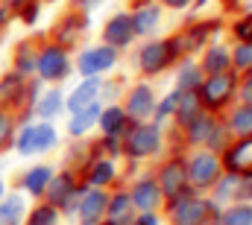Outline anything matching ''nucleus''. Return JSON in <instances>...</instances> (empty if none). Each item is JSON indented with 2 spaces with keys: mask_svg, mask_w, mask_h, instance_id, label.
I'll list each match as a JSON object with an SVG mask.
<instances>
[{
  "mask_svg": "<svg viewBox=\"0 0 252 225\" xmlns=\"http://www.w3.org/2000/svg\"><path fill=\"white\" fill-rule=\"evenodd\" d=\"M100 117V126H103V132L106 135H118L121 129H124V123H126V112L124 109H118V106H112V109H106L103 114H97Z\"/></svg>",
  "mask_w": 252,
  "mask_h": 225,
  "instance_id": "6ab92c4d",
  "label": "nucleus"
},
{
  "mask_svg": "<svg viewBox=\"0 0 252 225\" xmlns=\"http://www.w3.org/2000/svg\"><path fill=\"white\" fill-rule=\"evenodd\" d=\"M232 91H235V79L226 70H220V73H211V79L202 85V100L211 109H217V106H223L232 97Z\"/></svg>",
  "mask_w": 252,
  "mask_h": 225,
  "instance_id": "7ed1b4c3",
  "label": "nucleus"
},
{
  "mask_svg": "<svg viewBox=\"0 0 252 225\" xmlns=\"http://www.w3.org/2000/svg\"><path fill=\"white\" fill-rule=\"evenodd\" d=\"M0 193H3V184H0Z\"/></svg>",
  "mask_w": 252,
  "mask_h": 225,
  "instance_id": "a18cd8bd",
  "label": "nucleus"
},
{
  "mask_svg": "<svg viewBox=\"0 0 252 225\" xmlns=\"http://www.w3.org/2000/svg\"><path fill=\"white\" fill-rule=\"evenodd\" d=\"M232 129H235L238 135H252V106L235 112V117H232Z\"/></svg>",
  "mask_w": 252,
  "mask_h": 225,
  "instance_id": "bb28decb",
  "label": "nucleus"
},
{
  "mask_svg": "<svg viewBox=\"0 0 252 225\" xmlns=\"http://www.w3.org/2000/svg\"><path fill=\"white\" fill-rule=\"evenodd\" d=\"M176 103H179V91H176V94H170V97H167V100H164V103H161V109H158V114H161V117H164V114L176 112Z\"/></svg>",
  "mask_w": 252,
  "mask_h": 225,
  "instance_id": "c9c22d12",
  "label": "nucleus"
},
{
  "mask_svg": "<svg viewBox=\"0 0 252 225\" xmlns=\"http://www.w3.org/2000/svg\"><path fill=\"white\" fill-rule=\"evenodd\" d=\"M18 88H21L18 76H9V79L0 85V100H6V97H15V94H18Z\"/></svg>",
  "mask_w": 252,
  "mask_h": 225,
  "instance_id": "f704fd0d",
  "label": "nucleus"
},
{
  "mask_svg": "<svg viewBox=\"0 0 252 225\" xmlns=\"http://www.w3.org/2000/svg\"><path fill=\"white\" fill-rule=\"evenodd\" d=\"M188 187V172H185V164L182 161H173L161 169V190L167 196H182Z\"/></svg>",
  "mask_w": 252,
  "mask_h": 225,
  "instance_id": "9b49d317",
  "label": "nucleus"
},
{
  "mask_svg": "<svg viewBox=\"0 0 252 225\" xmlns=\"http://www.w3.org/2000/svg\"><path fill=\"white\" fill-rule=\"evenodd\" d=\"M112 175H115V167L109 161H97L91 169V184H106V181H112Z\"/></svg>",
  "mask_w": 252,
  "mask_h": 225,
  "instance_id": "c85d7f7f",
  "label": "nucleus"
},
{
  "mask_svg": "<svg viewBox=\"0 0 252 225\" xmlns=\"http://www.w3.org/2000/svg\"><path fill=\"white\" fill-rule=\"evenodd\" d=\"M241 193H247V196L252 199V178L247 181V184H241Z\"/></svg>",
  "mask_w": 252,
  "mask_h": 225,
  "instance_id": "79ce46f5",
  "label": "nucleus"
},
{
  "mask_svg": "<svg viewBox=\"0 0 252 225\" xmlns=\"http://www.w3.org/2000/svg\"><path fill=\"white\" fill-rule=\"evenodd\" d=\"M217 172H220L217 158H214V155H208V152H199V155L190 161L188 178L196 184V187H205V184H211V181L217 178Z\"/></svg>",
  "mask_w": 252,
  "mask_h": 225,
  "instance_id": "6e6552de",
  "label": "nucleus"
},
{
  "mask_svg": "<svg viewBox=\"0 0 252 225\" xmlns=\"http://www.w3.org/2000/svg\"><path fill=\"white\" fill-rule=\"evenodd\" d=\"M24 211V202L18 196H12L3 208H0V225H18V217Z\"/></svg>",
  "mask_w": 252,
  "mask_h": 225,
  "instance_id": "5701e85b",
  "label": "nucleus"
},
{
  "mask_svg": "<svg viewBox=\"0 0 252 225\" xmlns=\"http://www.w3.org/2000/svg\"><path fill=\"white\" fill-rule=\"evenodd\" d=\"M223 225H252V208L250 205H238V208H232V211L223 217Z\"/></svg>",
  "mask_w": 252,
  "mask_h": 225,
  "instance_id": "a878e982",
  "label": "nucleus"
},
{
  "mask_svg": "<svg viewBox=\"0 0 252 225\" xmlns=\"http://www.w3.org/2000/svg\"><path fill=\"white\" fill-rule=\"evenodd\" d=\"M241 184H244V181L232 172V175H229V178L217 187V199H232V193H235V190H241Z\"/></svg>",
  "mask_w": 252,
  "mask_h": 225,
  "instance_id": "2f4dec72",
  "label": "nucleus"
},
{
  "mask_svg": "<svg viewBox=\"0 0 252 225\" xmlns=\"http://www.w3.org/2000/svg\"><path fill=\"white\" fill-rule=\"evenodd\" d=\"M167 6H173V9H182V6H188L190 0H164Z\"/></svg>",
  "mask_w": 252,
  "mask_h": 225,
  "instance_id": "a19ab883",
  "label": "nucleus"
},
{
  "mask_svg": "<svg viewBox=\"0 0 252 225\" xmlns=\"http://www.w3.org/2000/svg\"><path fill=\"white\" fill-rule=\"evenodd\" d=\"M150 112H153V91H150L147 85H138V88L129 94L126 114L135 117V120H144V117H150Z\"/></svg>",
  "mask_w": 252,
  "mask_h": 225,
  "instance_id": "ddd939ff",
  "label": "nucleus"
},
{
  "mask_svg": "<svg viewBox=\"0 0 252 225\" xmlns=\"http://www.w3.org/2000/svg\"><path fill=\"white\" fill-rule=\"evenodd\" d=\"M97 114H100V106H97V103H91V106H85V109L73 112V120H70V135H85V132L91 129V123L97 120Z\"/></svg>",
  "mask_w": 252,
  "mask_h": 225,
  "instance_id": "a211bd4d",
  "label": "nucleus"
},
{
  "mask_svg": "<svg viewBox=\"0 0 252 225\" xmlns=\"http://www.w3.org/2000/svg\"><path fill=\"white\" fill-rule=\"evenodd\" d=\"M205 67H208L211 73H220V70H226V67H229V53H226L223 47H214V50H208V56H205Z\"/></svg>",
  "mask_w": 252,
  "mask_h": 225,
  "instance_id": "393cba45",
  "label": "nucleus"
},
{
  "mask_svg": "<svg viewBox=\"0 0 252 225\" xmlns=\"http://www.w3.org/2000/svg\"><path fill=\"white\" fill-rule=\"evenodd\" d=\"M173 223L176 225H202L208 217V205L199 202V199H190V196H179V202H173Z\"/></svg>",
  "mask_w": 252,
  "mask_h": 225,
  "instance_id": "f03ea898",
  "label": "nucleus"
},
{
  "mask_svg": "<svg viewBox=\"0 0 252 225\" xmlns=\"http://www.w3.org/2000/svg\"><path fill=\"white\" fill-rule=\"evenodd\" d=\"M97 94H100V82H97V79H88V82H82V85L70 94L67 109H70V112H79V109L91 106V103L97 100Z\"/></svg>",
  "mask_w": 252,
  "mask_h": 225,
  "instance_id": "2eb2a0df",
  "label": "nucleus"
},
{
  "mask_svg": "<svg viewBox=\"0 0 252 225\" xmlns=\"http://www.w3.org/2000/svg\"><path fill=\"white\" fill-rule=\"evenodd\" d=\"M158 199H161V190L156 187V181H141L135 187V193H132V202L138 208H144V211H153L158 205Z\"/></svg>",
  "mask_w": 252,
  "mask_h": 225,
  "instance_id": "dca6fc26",
  "label": "nucleus"
},
{
  "mask_svg": "<svg viewBox=\"0 0 252 225\" xmlns=\"http://www.w3.org/2000/svg\"><path fill=\"white\" fill-rule=\"evenodd\" d=\"M158 18H161V12H158V6H153V3H147V6H141L138 12H135V18H132V27H135V35H150L156 27H158Z\"/></svg>",
  "mask_w": 252,
  "mask_h": 225,
  "instance_id": "4468645a",
  "label": "nucleus"
},
{
  "mask_svg": "<svg viewBox=\"0 0 252 225\" xmlns=\"http://www.w3.org/2000/svg\"><path fill=\"white\" fill-rule=\"evenodd\" d=\"M76 196V187H73V178L70 175H59L53 184H50V199L56 205H67V199Z\"/></svg>",
  "mask_w": 252,
  "mask_h": 225,
  "instance_id": "aec40b11",
  "label": "nucleus"
},
{
  "mask_svg": "<svg viewBox=\"0 0 252 225\" xmlns=\"http://www.w3.org/2000/svg\"><path fill=\"white\" fill-rule=\"evenodd\" d=\"M214 132H217V123H214L211 117H196V120L190 123V138H193V141H208Z\"/></svg>",
  "mask_w": 252,
  "mask_h": 225,
  "instance_id": "4be33fe9",
  "label": "nucleus"
},
{
  "mask_svg": "<svg viewBox=\"0 0 252 225\" xmlns=\"http://www.w3.org/2000/svg\"><path fill=\"white\" fill-rule=\"evenodd\" d=\"M115 61H118L115 47H94V50H85V53L79 56V70H82L85 76H94V73L109 70Z\"/></svg>",
  "mask_w": 252,
  "mask_h": 225,
  "instance_id": "423d86ee",
  "label": "nucleus"
},
{
  "mask_svg": "<svg viewBox=\"0 0 252 225\" xmlns=\"http://www.w3.org/2000/svg\"><path fill=\"white\" fill-rule=\"evenodd\" d=\"M176 114H179V120H182L185 126H190V123L199 117V100H196V91H179Z\"/></svg>",
  "mask_w": 252,
  "mask_h": 225,
  "instance_id": "f3484780",
  "label": "nucleus"
},
{
  "mask_svg": "<svg viewBox=\"0 0 252 225\" xmlns=\"http://www.w3.org/2000/svg\"><path fill=\"white\" fill-rule=\"evenodd\" d=\"M158 141L161 138H158V129L156 126H138L126 138V152L135 155V158H144V155H150V152L158 149Z\"/></svg>",
  "mask_w": 252,
  "mask_h": 225,
  "instance_id": "20e7f679",
  "label": "nucleus"
},
{
  "mask_svg": "<svg viewBox=\"0 0 252 225\" xmlns=\"http://www.w3.org/2000/svg\"><path fill=\"white\" fill-rule=\"evenodd\" d=\"M235 32H238V38H241V41H247V44H252V12L247 15V18H244V21H238Z\"/></svg>",
  "mask_w": 252,
  "mask_h": 225,
  "instance_id": "72a5a7b5",
  "label": "nucleus"
},
{
  "mask_svg": "<svg viewBox=\"0 0 252 225\" xmlns=\"http://www.w3.org/2000/svg\"><path fill=\"white\" fill-rule=\"evenodd\" d=\"M53 143H56V129L47 126V123L27 126L24 135L18 138V149H21L24 155H30V152H44V149H50Z\"/></svg>",
  "mask_w": 252,
  "mask_h": 225,
  "instance_id": "f257e3e1",
  "label": "nucleus"
},
{
  "mask_svg": "<svg viewBox=\"0 0 252 225\" xmlns=\"http://www.w3.org/2000/svg\"><path fill=\"white\" fill-rule=\"evenodd\" d=\"M6 3H12V6H24V0H6Z\"/></svg>",
  "mask_w": 252,
  "mask_h": 225,
  "instance_id": "c03bdc74",
  "label": "nucleus"
},
{
  "mask_svg": "<svg viewBox=\"0 0 252 225\" xmlns=\"http://www.w3.org/2000/svg\"><path fill=\"white\" fill-rule=\"evenodd\" d=\"M62 109V97H59V91H50L44 100H41V106H38V114L41 117H53V114Z\"/></svg>",
  "mask_w": 252,
  "mask_h": 225,
  "instance_id": "cd10ccee",
  "label": "nucleus"
},
{
  "mask_svg": "<svg viewBox=\"0 0 252 225\" xmlns=\"http://www.w3.org/2000/svg\"><path fill=\"white\" fill-rule=\"evenodd\" d=\"M38 70H41L44 79H62L64 73H67V56H64V50L47 47L41 53V58H38Z\"/></svg>",
  "mask_w": 252,
  "mask_h": 225,
  "instance_id": "9d476101",
  "label": "nucleus"
},
{
  "mask_svg": "<svg viewBox=\"0 0 252 225\" xmlns=\"http://www.w3.org/2000/svg\"><path fill=\"white\" fill-rule=\"evenodd\" d=\"M138 225H158V220H156V217H153V214L147 211V214H144V217L138 220Z\"/></svg>",
  "mask_w": 252,
  "mask_h": 225,
  "instance_id": "58836bf2",
  "label": "nucleus"
},
{
  "mask_svg": "<svg viewBox=\"0 0 252 225\" xmlns=\"http://www.w3.org/2000/svg\"><path fill=\"white\" fill-rule=\"evenodd\" d=\"M176 56L173 53V44L170 41H150L144 50H141V67L147 73H158L161 67L170 64V58Z\"/></svg>",
  "mask_w": 252,
  "mask_h": 225,
  "instance_id": "39448f33",
  "label": "nucleus"
},
{
  "mask_svg": "<svg viewBox=\"0 0 252 225\" xmlns=\"http://www.w3.org/2000/svg\"><path fill=\"white\" fill-rule=\"evenodd\" d=\"M106 205H109V199H106L103 190H91V193H85V199H82V205H79V217H82V223L94 225L100 217H103Z\"/></svg>",
  "mask_w": 252,
  "mask_h": 225,
  "instance_id": "f8f14e48",
  "label": "nucleus"
},
{
  "mask_svg": "<svg viewBox=\"0 0 252 225\" xmlns=\"http://www.w3.org/2000/svg\"><path fill=\"white\" fill-rule=\"evenodd\" d=\"M47 181H50V169H47V167H35V169H30V172H27V178H24V184H27V190H30L32 196L44 193Z\"/></svg>",
  "mask_w": 252,
  "mask_h": 225,
  "instance_id": "412c9836",
  "label": "nucleus"
},
{
  "mask_svg": "<svg viewBox=\"0 0 252 225\" xmlns=\"http://www.w3.org/2000/svg\"><path fill=\"white\" fill-rule=\"evenodd\" d=\"M135 35V27H132V15H115L106 29H103V38L109 41V47H124L132 41Z\"/></svg>",
  "mask_w": 252,
  "mask_h": 225,
  "instance_id": "0eeeda50",
  "label": "nucleus"
},
{
  "mask_svg": "<svg viewBox=\"0 0 252 225\" xmlns=\"http://www.w3.org/2000/svg\"><path fill=\"white\" fill-rule=\"evenodd\" d=\"M226 167L235 175H252V138H244L241 143H235L226 155Z\"/></svg>",
  "mask_w": 252,
  "mask_h": 225,
  "instance_id": "1a4fd4ad",
  "label": "nucleus"
},
{
  "mask_svg": "<svg viewBox=\"0 0 252 225\" xmlns=\"http://www.w3.org/2000/svg\"><path fill=\"white\" fill-rule=\"evenodd\" d=\"M129 208H132V199L121 193V196H115V202H112V208H109V214H112V223L121 225L124 223V217L129 220Z\"/></svg>",
  "mask_w": 252,
  "mask_h": 225,
  "instance_id": "b1692460",
  "label": "nucleus"
},
{
  "mask_svg": "<svg viewBox=\"0 0 252 225\" xmlns=\"http://www.w3.org/2000/svg\"><path fill=\"white\" fill-rule=\"evenodd\" d=\"M244 100H247V103L252 106V76L247 79V85H244Z\"/></svg>",
  "mask_w": 252,
  "mask_h": 225,
  "instance_id": "ea45409f",
  "label": "nucleus"
},
{
  "mask_svg": "<svg viewBox=\"0 0 252 225\" xmlns=\"http://www.w3.org/2000/svg\"><path fill=\"white\" fill-rule=\"evenodd\" d=\"M35 15H38V6H30V12H27V21H35Z\"/></svg>",
  "mask_w": 252,
  "mask_h": 225,
  "instance_id": "37998d69",
  "label": "nucleus"
},
{
  "mask_svg": "<svg viewBox=\"0 0 252 225\" xmlns=\"http://www.w3.org/2000/svg\"><path fill=\"white\" fill-rule=\"evenodd\" d=\"M235 64L250 70V67H252V44H247V41H244V44L235 50Z\"/></svg>",
  "mask_w": 252,
  "mask_h": 225,
  "instance_id": "473e14b6",
  "label": "nucleus"
},
{
  "mask_svg": "<svg viewBox=\"0 0 252 225\" xmlns=\"http://www.w3.org/2000/svg\"><path fill=\"white\" fill-rule=\"evenodd\" d=\"M196 85H199V70H196L193 64H188V67L179 73V88H182V91H193Z\"/></svg>",
  "mask_w": 252,
  "mask_h": 225,
  "instance_id": "7c9ffc66",
  "label": "nucleus"
},
{
  "mask_svg": "<svg viewBox=\"0 0 252 225\" xmlns=\"http://www.w3.org/2000/svg\"><path fill=\"white\" fill-rule=\"evenodd\" d=\"M35 58H27V47H21V70H32Z\"/></svg>",
  "mask_w": 252,
  "mask_h": 225,
  "instance_id": "4c0bfd02",
  "label": "nucleus"
},
{
  "mask_svg": "<svg viewBox=\"0 0 252 225\" xmlns=\"http://www.w3.org/2000/svg\"><path fill=\"white\" fill-rule=\"evenodd\" d=\"M30 225H56V208L44 205V208L32 211V217H30Z\"/></svg>",
  "mask_w": 252,
  "mask_h": 225,
  "instance_id": "c756f323",
  "label": "nucleus"
},
{
  "mask_svg": "<svg viewBox=\"0 0 252 225\" xmlns=\"http://www.w3.org/2000/svg\"><path fill=\"white\" fill-rule=\"evenodd\" d=\"M9 132H12V123H9V117H6V114H0V146L9 141Z\"/></svg>",
  "mask_w": 252,
  "mask_h": 225,
  "instance_id": "e433bc0d",
  "label": "nucleus"
}]
</instances>
